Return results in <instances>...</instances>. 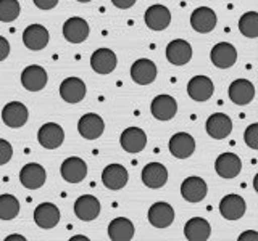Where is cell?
<instances>
[{"instance_id": "4316f807", "label": "cell", "mask_w": 258, "mask_h": 241, "mask_svg": "<svg viewBox=\"0 0 258 241\" xmlns=\"http://www.w3.org/2000/svg\"><path fill=\"white\" fill-rule=\"evenodd\" d=\"M23 42L29 50H42L48 44V31L40 24H31L23 32Z\"/></svg>"}, {"instance_id": "d6986e66", "label": "cell", "mask_w": 258, "mask_h": 241, "mask_svg": "<svg viewBox=\"0 0 258 241\" xmlns=\"http://www.w3.org/2000/svg\"><path fill=\"white\" fill-rule=\"evenodd\" d=\"M166 58L174 66H184L192 58V47L182 39H176L166 47Z\"/></svg>"}, {"instance_id": "f1b7e54d", "label": "cell", "mask_w": 258, "mask_h": 241, "mask_svg": "<svg viewBox=\"0 0 258 241\" xmlns=\"http://www.w3.org/2000/svg\"><path fill=\"white\" fill-rule=\"evenodd\" d=\"M229 98L236 104H248L255 98V87L247 79H237L229 85Z\"/></svg>"}, {"instance_id": "5b68a950", "label": "cell", "mask_w": 258, "mask_h": 241, "mask_svg": "<svg viewBox=\"0 0 258 241\" xmlns=\"http://www.w3.org/2000/svg\"><path fill=\"white\" fill-rule=\"evenodd\" d=\"M207 193H208L207 182L204 179H200V177L196 175L187 177L181 183V195L189 203H200L207 196Z\"/></svg>"}, {"instance_id": "484cf974", "label": "cell", "mask_w": 258, "mask_h": 241, "mask_svg": "<svg viewBox=\"0 0 258 241\" xmlns=\"http://www.w3.org/2000/svg\"><path fill=\"white\" fill-rule=\"evenodd\" d=\"M213 92H215V85L212 82V79L207 76H196L187 84V93L196 101H207L213 95Z\"/></svg>"}, {"instance_id": "74e56055", "label": "cell", "mask_w": 258, "mask_h": 241, "mask_svg": "<svg viewBox=\"0 0 258 241\" xmlns=\"http://www.w3.org/2000/svg\"><path fill=\"white\" fill-rule=\"evenodd\" d=\"M10 55V44L5 37L0 36V61H4Z\"/></svg>"}, {"instance_id": "e0dca14e", "label": "cell", "mask_w": 258, "mask_h": 241, "mask_svg": "<svg viewBox=\"0 0 258 241\" xmlns=\"http://www.w3.org/2000/svg\"><path fill=\"white\" fill-rule=\"evenodd\" d=\"M87 175V164L78 156H71L63 161L61 164V177L68 183H79Z\"/></svg>"}, {"instance_id": "e575fe53", "label": "cell", "mask_w": 258, "mask_h": 241, "mask_svg": "<svg viewBox=\"0 0 258 241\" xmlns=\"http://www.w3.org/2000/svg\"><path fill=\"white\" fill-rule=\"evenodd\" d=\"M244 140L252 150H258V124H250L245 129V134H244Z\"/></svg>"}, {"instance_id": "b9f144b4", "label": "cell", "mask_w": 258, "mask_h": 241, "mask_svg": "<svg viewBox=\"0 0 258 241\" xmlns=\"http://www.w3.org/2000/svg\"><path fill=\"white\" fill-rule=\"evenodd\" d=\"M78 239H83V241H87V238H84V236H73V238H71V241H78Z\"/></svg>"}, {"instance_id": "f546056e", "label": "cell", "mask_w": 258, "mask_h": 241, "mask_svg": "<svg viewBox=\"0 0 258 241\" xmlns=\"http://www.w3.org/2000/svg\"><path fill=\"white\" fill-rule=\"evenodd\" d=\"M184 235L189 241H207L212 235V227L210 223L202 219V217H192V219L185 223Z\"/></svg>"}, {"instance_id": "8992f818", "label": "cell", "mask_w": 258, "mask_h": 241, "mask_svg": "<svg viewBox=\"0 0 258 241\" xmlns=\"http://www.w3.org/2000/svg\"><path fill=\"white\" fill-rule=\"evenodd\" d=\"M215 171L223 179H234L242 171V161L234 153H223L215 161Z\"/></svg>"}, {"instance_id": "603a6c76", "label": "cell", "mask_w": 258, "mask_h": 241, "mask_svg": "<svg viewBox=\"0 0 258 241\" xmlns=\"http://www.w3.org/2000/svg\"><path fill=\"white\" fill-rule=\"evenodd\" d=\"M196 151V140L194 137L189 134H174L171 139H169V153L177 158V159H185L189 158L192 153Z\"/></svg>"}, {"instance_id": "3957f363", "label": "cell", "mask_w": 258, "mask_h": 241, "mask_svg": "<svg viewBox=\"0 0 258 241\" xmlns=\"http://www.w3.org/2000/svg\"><path fill=\"white\" fill-rule=\"evenodd\" d=\"M47 72L39 64H31L21 72V84L29 92H39L47 85Z\"/></svg>"}, {"instance_id": "60d3db41", "label": "cell", "mask_w": 258, "mask_h": 241, "mask_svg": "<svg viewBox=\"0 0 258 241\" xmlns=\"http://www.w3.org/2000/svg\"><path fill=\"white\" fill-rule=\"evenodd\" d=\"M13 239H21V241H24L26 238H23V236H20V235H12V236H8V238H7V241H13Z\"/></svg>"}, {"instance_id": "4fadbf2b", "label": "cell", "mask_w": 258, "mask_h": 241, "mask_svg": "<svg viewBox=\"0 0 258 241\" xmlns=\"http://www.w3.org/2000/svg\"><path fill=\"white\" fill-rule=\"evenodd\" d=\"M89 24L86 20L73 16L63 24V36L71 44H81L89 37Z\"/></svg>"}, {"instance_id": "d6a6232c", "label": "cell", "mask_w": 258, "mask_h": 241, "mask_svg": "<svg viewBox=\"0 0 258 241\" xmlns=\"http://www.w3.org/2000/svg\"><path fill=\"white\" fill-rule=\"evenodd\" d=\"M239 29L242 36L248 39L258 37V13L256 12H247L240 16L239 20Z\"/></svg>"}, {"instance_id": "f35d334b", "label": "cell", "mask_w": 258, "mask_h": 241, "mask_svg": "<svg viewBox=\"0 0 258 241\" xmlns=\"http://www.w3.org/2000/svg\"><path fill=\"white\" fill-rule=\"evenodd\" d=\"M136 2L137 0H111V4L116 8H121V10H127V8H131Z\"/></svg>"}, {"instance_id": "7a4b0ae2", "label": "cell", "mask_w": 258, "mask_h": 241, "mask_svg": "<svg viewBox=\"0 0 258 241\" xmlns=\"http://www.w3.org/2000/svg\"><path fill=\"white\" fill-rule=\"evenodd\" d=\"M207 134L215 140H223L232 132V120L224 112H215L207 119Z\"/></svg>"}, {"instance_id": "52a82bcc", "label": "cell", "mask_w": 258, "mask_h": 241, "mask_svg": "<svg viewBox=\"0 0 258 241\" xmlns=\"http://www.w3.org/2000/svg\"><path fill=\"white\" fill-rule=\"evenodd\" d=\"M119 143L124 151L136 155V153H141L145 148V145H147V134L139 127H127L121 134Z\"/></svg>"}, {"instance_id": "ffe728a7", "label": "cell", "mask_w": 258, "mask_h": 241, "mask_svg": "<svg viewBox=\"0 0 258 241\" xmlns=\"http://www.w3.org/2000/svg\"><path fill=\"white\" fill-rule=\"evenodd\" d=\"M174 220V209L165 201L152 204L149 209V222L157 228H166Z\"/></svg>"}, {"instance_id": "5bb4252c", "label": "cell", "mask_w": 258, "mask_h": 241, "mask_svg": "<svg viewBox=\"0 0 258 241\" xmlns=\"http://www.w3.org/2000/svg\"><path fill=\"white\" fill-rule=\"evenodd\" d=\"M129 174L124 166L108 164L102 172V182L108 190H121L126 187Z\"/></svg>"}, {"instance_id": "d590c367", "label": "cell", "mask_w": 258, "mask_h": 241, "mask_svg": "<svg viewBox=\"0 0 258 241\" xmlns=\"http://www.w3.org/2000/svg\"><path fill=\"white\" fill-rule=\"evenodd\" d=\"M13 156V147L7 140L0 139V166L7 164Z\"/></svg>"}, {"instance_id": "2e32d148", "label": "cell", "mask_w": 258, "mask_h": 241, "mask_svg": "<svg viewBox=\"0 0 258 241\" xmlns=\"http://www.w3.org/2000/svg\"><path fill=\"white\" fill-rule=\"evenodd\" d=\"M131 77L136 84L139 85H149L157 77V66L155 63L149 58H141L134 61L131 66Z\"/></svg>"}, {"instance_id": "30bf717a", "label": "cell", "mask_w": 258, "mask_h": 241, "mask_svg": "<svg viewBox=\"0 0 258 241\" xmlns=\"http://www.w3.org/2000/svg\"><path fill=\"white\" fill-rule=\"evenodd\" d=\"M28 116H29L28 108L20 101H10L8 104H5L2 109V120L5 123V126L12 129L23 127L26 124Z\"/></svg>"}, {"instance_id": "7bdbcfd3", "label": "cell", "mask_w": 258, "mask_h": 241, "mask_svg": "<svg viewBox=\"0 0 258 241\" xmlns=\"http://www.w3.org/2000/svg\"><path fill=\"white\" fill-rule=\"evenodd\" d=\"M78 2H81V4H86V2H91V0H78Z\"/></svg>"}, {"instance_id": "4dcf8cb0", "label": "cell", "mask_w": 258, "mask_h": 241, "mask_svg": "<svg viewBox=\"0 0 258 241\" xmlns=\"http://www.w3.org/2000/svg\"><path fill=\"white\" fill-rule=\"evenodd\" d=\"M108 236L111 241H129L134 236V223L126 217H116L108 225Z\"/></svg>"}, {"instance_id": "ac0fdd59", "label": "cell", "mask_w": 258, "mask_h": 241, "mask_svg": "<svg viewBox=\"0 0 258 241\" xmlns=\"http://www.w3.org/2000/svg\"><path fill=\"white\" fill-rule=\"evenodd\" d=\"M144 20L147 28L152 31H163L171 23V13L163 5H152L147 8V12L144 15Z\"/></svg>"}, {"instance_id": "ba28073f", "label": "cell", "mask_w": 258, "mask_h": 241, "mask_svg": "<svg viewBox=\"0 0 258 241\" xmlns=\"http://www.w3.org/2000/svg\"><path fill=\"white\" fill-rule=\"evenodd\" d=\"M118 64V58L110 48H99L91 56V68L97 74H110L115 71Z\"/></svg>"}, {"instance_id": "9c48e42d", "label": "cell", "mask_w": 258, "mask_h": 241, "mask_svg": "<svg viewBox=\"0 0 258 241\" xmlns=\"http://www.w3.org/2000/svg\"><path fill=\"white\" fill-rule=\"evenodd\" d=\"M245 199L239 195H226L220 201V212L226 220H239L245 214Z\"/></svg>"}, {"instance_id": "44dd1931", "label": "cell", "mask_w": 258, "mask_h": 241, "mask_svg": "<svg viewBox=\"0 0 258 241\" xmlns=\"http://www.w3.org/2000/svg\"><path fill=\"white\" fill-rule=\"evenodd\" d=\"M45 179H47L45 169L37 163L26 164L20 172V182L29 190L40 188L45 183Z\"/></svg>"}, {"instance_id": "7402d4cb", "label": "cell", "mask_w": 258, "mask_h": 241, "mask_svg": "<svg viewBox=\"0 0 258 241\" xmlns=\"http://www.w3.org/2000/svg\"><path fill=\"white\" fill-rule=\"evenodd\" d=\"M86 84L79 77H68L60 84V95L67 103H79L86 96Z\"/></svg>"}, {"instance_id": "83f0119b", "label": "cell", "mask_w": 258, "mask_h": 241, "mask_svg": "<svg viewBox=\"0 0 258 241\" xmlns=\"http://www.w3.org/2000/svg\"><path fill=\"white\" fill-rule=\"evenodd\" d=\"M34 222L40 228L50 230L60 222V211L52 203H42L34 209Z\"/></svg>"}, {"instance_id": "9a60e30c", "label": "cell", "mask_w": 258, "mask_h": 241, "mask_svg": "<svg viewBox=\"0 0 258 241\" xmlns=\"http://www.w3.org/2000/svg\"><path fill=\"white\" fill-rule=\"evenodd\" d=\"M75 214L84 222L95 220L100 214V201L92 195H83L75 203Z\"/></svg>"}, {"instance_id": "8fae6325", "label": "cell", "mask_w": 258, "mask_h": 241, "mask_svg": "<svg viewBox=\"0 0 258 241\" xmlns=\"http://www.w3.org/2000/svg\"><path fill=\"white\" fill-rule=\"evenodd\" d=\"M37 140H39V145H42L44 148L55 150L63 143L64 132H63L61 126L55 124V123H47L39 129Z\"/></svg>"}, {"instance_id": "7c38bea8", "label": "cell", "mask_w": 258, "mask_h": 241, "mask_svg": "<svg viewBox=\"0 0 258 241\" xmlns=\"http://www.w3.org/2000/svg\"><path fill=\"white\" fill-rule=\"evenodd\" d=\"M216 13L208 7H199L190 15V24L194 31L200 32V34H207L212 32L216 26Z\"/></svg>"}, {"instance_id": "ab89813d", "label": "cell", "mask_w": 258, "mask_h": 241, "mask_svg": "<svg viewBox=\"0 0 258 241\" xmlns=\"http://www.w3.org/2000/svg\"><path fill=\"white\" fill-rule=\"evenodd\" d=\"M247 239H252V241H258V233L250 230V231H244L242 235L239 236V241H247Z\"/></svg>"}, {"instance_id": "d4e9b609", "label": "cell", "mask_w": 258, "mask_h": 241, "mask_svg": "<svg viewBox=\"0 0 258 241\" xmlns=\"http://www.w3.org/2000/svg\"><path fill=\"white\" fill-rule=\"evenodd\" d=\"M168 180V169L161 163H149L142 169V183L149 188H161Z\"/></svg>"}, {"instance_id": "1f68e13d", "label": "cell", "mask_w": 258, "mask_h": 241, "mask_svg": "<svg viewBox=\"0 0 258 241\" xmlns=\"http://www.w3.org/2000/svg\"><path fill=\"white\" fill-rule=\"evenodd\" d=\"M20 214V201L13 195H0V220H12Z\"/></svg>"}, {"instance_id": "8d00e7d4", "label": "cell", "mask_w": 258, "mask_h": 241, "mask_svg": "<svg viewBox=\"0 0 258 241\" xmlns=\"http://www.w3.org/2000/svg\"><path fill=\"white\" fill-rule=\"evenodd\" d=\"M32 2H34L36 7L40 8V10H52V8H55L56 4H58V0H32Z\"/></svg>"}, {"instance_id": "cb8c5ba5", "label": "cell", "mask_w": 258, "mask_h": 241, "mask_svg": "<svg viewBox=\"0 0 258 241\" xmlns=\"http://www.w3.org/2000/svg\"><path fill=\"white\" fill-rule=\"evenodd\" d=\"M152 114L158 120H169L176 116L177 112V101L171 95H158L153 98L150 106Z\"/></svg>"}, {"instance_id": "6da1fadb", "label": "cell", "mask_w": 258, "mask_h": 241, "mask_svg": "<svg viewBox=\"0 0 258 241\" xmlns=\"http://www.w3.org/2000/svg\"><path fill=\"white\" fill-rule=\"evenodd\" d=\"M78 131L86 140H97L105 131L103 119L95 112H87L78 123Z\"/></svg>"}, {"instance_id": "836d02e7", "label": "cell", "mask_w": 258, "mask_h": 241, "mask_svg": "<svg viewBox=\"0 0 258 241\" xmlns=\"http://www.w3.org/2000/svg\"><path fill=\"white\" fill-rule=\"evenodd\" d=\"M20 12L18 0H0V21L12 23L20 16Z\"/></svg>"}, {"instance_id": "277c9868", "label": "cell", "mask_w": 258, "mask_h": 241, "mask_svg": "<svg viewBox=\"0 0 258 241\" xmlns=\"http://www.w3.org/2000/svg\"><path fill=\"white\" fill-rule=\"evenodd\" d=\"M210 58H212V63L216 68L226 69V68H231L232 64L237 61V50L232 44L220 42L212 48Z\"/></svg>"}]
</instances>
